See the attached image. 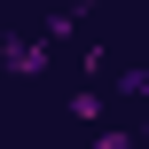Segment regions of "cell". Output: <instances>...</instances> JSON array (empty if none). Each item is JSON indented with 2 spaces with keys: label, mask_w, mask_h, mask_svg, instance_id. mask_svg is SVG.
<instances>
[]
</instances>
